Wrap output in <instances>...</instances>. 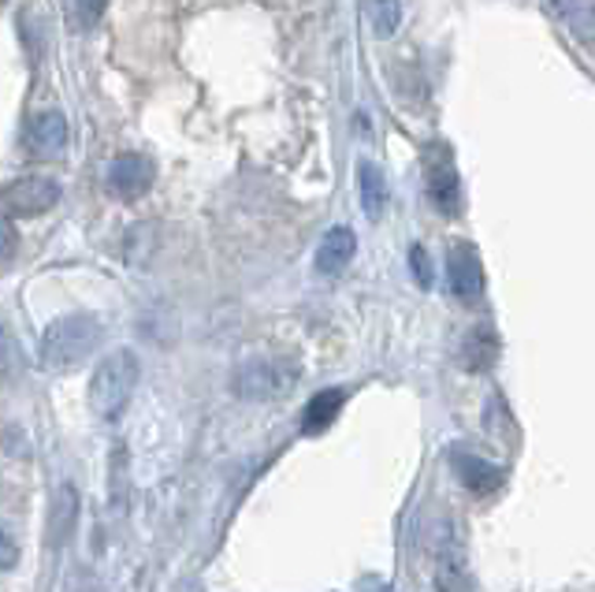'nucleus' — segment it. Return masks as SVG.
<instances>
[{"label":"nucleus","mask_w":595,"mask_h":592,"mask_svg":"<svg viewBox=\"0 0 595 592\" xmlns=\"http://www.w3.org/2000/svg\"><path fill=\"white\" fill-rule=\"evenodd\" d=\"M357 254V239L350 228H331L328 235L320 239V250H317V273L324 276H339L343 268L354 261Z\"/></svg>","instance_id":"obj_9"},{"label":"nucleus","mask_w":595,"mask_h":592,"mask_svg":"<svg viewBox=\"0 0 595 592\" xmlns=\"http://www.w3.org/2000/svg\"><path fill=\"white\" fill-rule=\"evenodd\" d=\"M454 469H458V477L466 481L469 492H495L503 484V469L477 455H454Z\"/></svg>","instance_id":"obj_11"},{"label":"nucleus","mask_w":595,"mask_h":592,"mask_svg":"<svg viewBox=\"0 0 595 592\" xmlns=\"http://www.w3.org/2000/svg\"><path fill=\"white\" fill-rule=\"evenodd\" d=\"M495 362V336L492 328H472L466 339V365L469 369H484Z\"/></svg>","instance_id":"obj_15"},{"label":"nucleus","mask_w":595,"mask_h":592,"mask_svg":"<svg viewBox=\"0 0 595 592\" xmlns=\"http://www.w3.org/2000/svg\"><path fill=\"white\" fill-rule=\"evenodd\" d=\"M435 585H440V592H469V578H466V567H461L458 552H443Z\"/></svg>","instance_id":"obj_17"},{"label":"nucleus","mask_w":595,"mask_h":592,"mask_svg":"<svg viewBox=\"0 0 595 592\" xmlns=\"http://www.w3.org/2000/svg\"><path fill=\"white\" fill-rule=\"evenodd\" d=\"M409 265H414L417 284H421V287H432V261H428V254H425L421 247L409 250Z\"/></svg>","instance_id":"obj_21"},{"label":"nucleus","mask_w":595,"mask_h":592,"mask_svg":"<svg viewBox=\"0 0 595 592\" xmlns=\"http://www.w3.org/2000/svg\"><path fill=\"white\" fill-rule=\"evenodd\" d=\"M298 385V365L287 358H253L235 369V395L253 403H273L283 399Z\"/></svg>","instance_id":"obj_3"},{"label":"nucleus","mask_w":595,"mask_h":592,"mask_svg":"<svg viewBox=\"0 0 595 592\" xmlns=\"http://www.w3.org/2000/svg\"><path fill=\"white\" fill-rule=\"evenodd\" d=\"M547 12L555 15L573 38L595 46V0H547Z\"/></svg>","instance_id":"obj_8"},{"label":"nucleus","mask_w":595,"mask_h":592,"mask_svg":"<svg viewBox=\"0 0 595 592\" xmlns=\"http://www.w3.org/2000/svg\"><path fill=\"white\" fill-rule=\"evenodd\" d=\"M153 187V161L142 153H124L109 164V190L116 198H142Z\"/></svg>","instance_id":"obj_6"},{"label":"nucleus","mask_w":595,"mask_h":592,"mask_svg":"<svg viewBox=\"0 0 595 592\" xmlns=\"http://www.w3.org/2000/svg\"><path fill=\"white\" fill-rule=\"evenodd\" d=\"M428 198L440 213L454 216L461 205V190H458V176H454V164L451 161H432L428 168Z\"/></svg>","instance_id":"obj_10"},{"label":"nucleus","mask_w":595,"mask_h":592,"mask_svg":"<svg viewBox=\"0 0 595 592\" xmlns=\"http://www.w3.org/2000/svg\"><path fill=\"white\" fill-rule=\"evenodd\" d=\"M60 202V182L49 176H23L15 182H8L0 205L12 216H41Z\"/></svg>","instance_id":"obj_4"},{"label":"nucleus","mask_w":595,"mask_h":592,"mask_svg":"<svg viewBox=\"0 0 595 592\" xmlns=\"http://www.w3.org/2000/svg\"><path fill=\"white\" fill-rule=\"evenodd\" d=\"M75 518H78V495L72 484H60L56 495H52V518H49V537L52 544H64L75 529Z\"/></svg>","instance_id":"obj_13"},{"label":"nucleus","mask_w":595,"mask_h":592,"mask_svg":"<svg viewBox=\"0 0 595 592\" xmlns=\"http://www.w3.org/2000/svg\"><path fill=\"white\" fill-rule=\"evenodd\" d=\"M369 23L380 38H391L402 26V4L398 0H369Z\"/></svg>","instance_id":"obj_16"},{"label":"nucleus","mask_w":595,"mask_h":592,"mask_svg":"<svg viewBox=\"0 0 595 592\" xmlns=\"http://www.w3.org/2000/svg\"><path fill=\"white\" fill-rule=\"evenodd\" d=\"M138 380H142V362H138V354L130 351V347L104 354L90 377V388H86L90 411L98 414L101 421H116V417L127 411L130 399H135Z\"/></svg>","instance_id":"obj_1"},{"label":"nucleus","mask_w":595,"mask_h":592,"mask_svg":"<svg viewBox=\"0 0 595 592\" xmlns=\"http://www.w3.org/2000/svg\"><path fill=\"white\" fill-rule=\"evenodd\" d=\"M343 403H346V391L343 388H328V391H320V395H313L309 406H305V417H302L305 425H302V429L305 432H324L339 417Z\"/></svg>","instance_id":"obj_12"},{"label":"nucleus","mask_w":595,"mask_h":592,"mask_svg":"<svg viewBox=\"0 0 595 592\" xmlns=\"http://www.w3.org/2000/svg\"><path fill=\"white\" fill-rule=\"evenodd\" d=\"M26 146L34 156H60L67 146V119L64 112L46 109L26 124Z\"/></svg>","instance_id":"obj_7"},{"label":"nucleus","mask_w":595,"mask_h":592,"mask_svg":"<svg viewBox=\"0 0 595 592\" xmlns=\"http://www.w3.org/2000/svg\"><path fill=\"white\" fill-rule=\"evenodd\" d=\"M15 250H20V235H15V224L8 221V216H0V265H4V261H12Z\"/></svg>","instance_id":"obj_19"},{"label":"nucleus","mask_w":595,"mask_h":592,"mask_svg":"<svg viewBox=\"0 0 595 592\" xmlns=\"http://www.w3.org/2000/svg\"><path fill=\"white\" fill-rule=\"evenodd\" d=\"M446 284H451V294L461 302H472L480 291H484V268H480V254L469 247V242H458L446 257Z\"/></svg>","instance_id":"obj_5"},{"label":"nucleus","mask_w":595,"mask_h":592,"mask_svg":"<svg viewBox=\"0 0 595 592\" xmlns=\"http://www.w3.org/2000/svg\"><path fill=\"white\" fill-rule=\"evenodd\" d=\"M0 377H4V380L23 377V351H20L15 336L8 332L4 325H0Z\"/></svg>","instance_id":"obj_18"},{"label":"nucleus","mask_w":595,"mask_h":592,"mask_svg":"<svg viewBox=\"0 0 595 592\" xmlns=\"http://www.w3.org/2000/svg\"><path fill=\"white\" fill-rule=\"evenodd\" d=\"M104 4L109 0H75V15H78V23L83 26H93L104 15Z\"/></svg>","instance_id":"obj_20"},{"label":"nucleus","mask_w":595,"mask_h":592,"mask_svg":"<svg viewBox=\"0 0 595 592\" xmlns=\"http://www.w3.org/2000/svg\"><path fill=\"white\" fill-rule=\"evenodd\" d=\"M357 190H362V205H365V216L369 221H380L383 205H388V182H383V172L376 164L365 161L357 168Z\"/></svg>","instance_id":"obj_14"},{"label":"nucleus","mask_w":595,"mask_h":592,"mask_svg":"<svg viewBox=\"0 0 595 592\" xmlns=\"http://www.w3.org/2000/svg\"><path fill=\"white\" fill-rule=\"evenodd\" d=\"M15 559H20V547H15L12 537H8L4 529H0V570H12Z\"/></svg>","instance_id":"obj_22"},{"label":"nucleus","mask_w":595,"mask_h":592,"mask_svg":"<svg viewBox=\"0 0 595 592\" xmlns=\"http://www.w3.org/2000/svg\"><path fill=\"white\" fill-rule=\"evenodd\" d=\"M101 347V320L93 313H67L56 317L41 332L38 358L52 373H67L86 358H93V351Z\"/></svg>","instance_id":"obj_2"}]
</instances>
